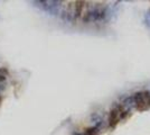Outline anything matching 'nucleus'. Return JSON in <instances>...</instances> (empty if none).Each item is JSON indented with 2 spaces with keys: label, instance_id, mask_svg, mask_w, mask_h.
<instances>
[{
  "label": "nucleus",
  "instance_id": "f257e3e1",
  "mask_svg": "<svg viewBox=\"0 0 150 135\" xmlns=\"http://www.w3.org/2000/svg\"><path fill=\"white\" fill-rule=\"evenodd\" d=\"M125 111H123V109H122V107H115L114 109L111 111V115H110V125H112V126H114L117 123L119 122L120 119L122 118V114H123Z\"/></svg>",
  "mask_w": 150,
  "mask_h": 135
}]
</instances>
